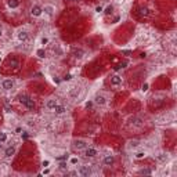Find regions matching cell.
Listing matches in <instances>:
<instances>
[{"label": "cell", "mask_w": 177, "mask_h": 177, "mask_svg": "<svg viewBox=\"0 0 177 177\" xmlns=\"http://www.w3.org/2000/svg\"><path fill=\"white\" fill-rule=\"evenodd\" d=\"M147 90H148V85H147V83H145V85L143 86V91H147Z\"/></svg>", "instance_id": "e575fe53"}, {"label": "cell", "mask_w": 177, "mask_h": 177, "mask_svg": "<svg viewBox=\"0 0 177 177\" xmlns=\"http://www.w3.org/2000/svg\"><path fill=\"white\" fill-rule=\"evenodd\" d=\"M37 56L40 57V58H44V57H46V53H44L43 50H37Z\"/></svg>", "instance_id": "83f0119b"}, {"label": "cell", "mask_w": 177, "mask_h": 177, "mask_svg": "<svg viewBox=\"0 0 177 177\" xmlns=\"http://www.w3.org/2000/svg\"><path fill=\"white\" fill-rule=\"evenodd\" d=\"M18 100H20L21 104L24 105L26 109H29V111H35V109H36V102H35V100H33L32 97H29L28 94H21V96L18 97Z\"/></svg>", "instance_id": "6da1fadb"}, {"label": "cell", "mask_w": 177, "mask_h": 177, "mask_svg": "<svg viewBox=\"0 0 177 177\" xmlns=\"http://www.w3.org/2000/svg\"><path fill=\"white\" fill-rule=\"evenodd\" d=\"M22 136H24V138H28V132H22Z\"/></svg>", "instance_id": "d590c367"}, {"label": "cell", "mask_w": 177, "mask_h": 177, "mask_svg": "<svg viewBox=\"0 0 177 177\" xmlns=\"http://www.w3.org/2000/svg\"><path fill=\"white\" fill-rule=\"evenodd\" d=\"M68 1H78V0H68Z\"/></svg>", "instance_id": "ab89813d"}, {"label": "cell", "mask_w": 177, "mask_h": 177, "mask_svg": "<svg viewBox=\"0 0 177 177\" xmlns=\"http://www.w3.org/2000/svg\"><path fill=\"white\" fill-rule=\"evenodd\" d=\"M113 162H115V157L113 155H105L104 159H102V163L105 166H112Z\"/></svg>", "instance_id": "8fae6325"}, {"label": "cell", "mask_w": 177, "mask_h": 177, "mask_svg": "<svg viewBox=\"0 0 177 177\" xmlns=\"http://www.w3.org/2000/svg\"><path fill=\"white\" fill-rule=\"evenodd\" d=\"M1 87L4 88V90H12V88L15 87V80L14 79H4L3 82H1Z\"/></svg>", "instance_id": "ba28073f"}, {"label": "cell", "mask_w": 177, "mask_h": 177, "mask_svg": "<svg viewBox=\"0 0 177 177\" xmlns=\"http://www.w3.org/2000/svg\"><path fill=\"white\" fill-rule=\"evenodd\" d=\"M145 155H147V154H145V152H143V151H140V152H137L136 155H134V157H136V159H144V158H145Z\"/></svg>", "instance_id": "d4e9b609"}, {"label": "cell", "mask_w": 177, "mask_h": 177, "mask_svg": "<svg viewBox=\"0 0 177 177\" xmlns=\"http://www.w3.org/2000/svg\"><path fill=\"white\" fill-rule=\"evenodd\" d=\"M121 85H122V78L119 75L111 76V86H121Z\"/></svg>", "instance_id": "4fadbf2b"}, {"label": "cell", "mask_w": 177, "mask_h": 177, "mask_svg": "<svg viewBox=\"0 0 177 177\" xmlns=\"http://www.w3.org/2000/svg\"><path fill=\"white\" fill-rule=\"evenodd\" d=\"M58 169L60 170H68V163H67V161H60V163H58Z\"/></svg>", "instance_id": "7402d4cb"}, {"label": "cell", "mask_w": 177, "mask_h": 177, "mask_svg": "<svg viewBox=\"0 0 177 177\" xmlns=\"http://www.w3.org/2000/svg\"><path fill=\"white\" fill-rule=\"evenodd\" d=\"M17 152V148L14 147V145H8L7 148L4 149V157L6 158H11L12 155H15Z\"/></svg>", "instance_id": "30bf717a"}, {"label": "cell", "mask_w": 177, "mask_h": 177, "mask_svg": "<svg viewBox=\"0 0 177 177\" xmlns=\"http://www.w3.org/2000/svg\"><path fill=\"white\" fill-rule=\"evenodd\" d=\"M67 159H68V154L64 155V157H58V158H57V161H58V162H60V161H67Z\"/></svg>", "instance_id": "f546056e"}, {"label": "cell", "mask_w": 177, "mask_h": 177, "mask_svg": "<svg viewBox=\"0 0 177 177\" xmlns=\"http://www.w3.org/2000/svg\"><path fill=\"white\" fill-rule=\"evenodd\" d=\"M69 163H71V165H78V163H79V159H78L76 157H72L69 159Z\"/></svg>", "instance_id": "484cf974"}, {"label": "cell", "mask_w": 177, "mask_h": 177, "mask_svg": "<svg viewBox=\"0 0 177 177\" xmlns=\"http://www.w3.org/2000/svg\"><path fill=\"white\" fill-rule=\"evenodd\" d=\"M87 143H86L85 140H75L72 143V148L76 149V151H83V149L87 147Z\"/></svg>", "instance_id": "5b68a950"}, {"label": "cell", "mask_w": 177, "mask_h": 177, "mask_svg": "<svg viewBox=\"0 0 177 177\" xmlns=\"http://www.w3.org/2000/svg\"><path fill=\"white\" fill-rule=\"evenodd\" d=\"M48 163H50L48 161H44V162H43V166H48Z\"/></svg>", "instance_id": "8d00e7d4"}, {"label": "cell", "mask_w": 177, "mask_h": 177, "mask_svg": "<svg viewBox=\"0 0 177 177\" xmlns=\"http://www.w3.org/2000/svg\"><path fill=\"white\" fill-rule=\"evenodd\" d=\"M57 104H58V102H57L56 98H50V100H47V102H46V108L50 109V111H53Z\"/></svg>", "instance_id": "9a60e30c"}, {"label": "cell", "mask_w": 177, "mask_h": 177, "mask_svg": "<svg viewBox=\"0 0 177 177\" xmlns=\"http://www.w3.org/2000/svg\"><path fill=\"white\" fill-rule=\"evenodd\" d=\"M29 32L28 31H25V29H21V31H18V33H17V39H18V42H22V43H25V42L29 40Z\"/></svg>", "instance_id": "8992f818"}, {"label": "cell", "mask_w": 177, "mask_h": 177, "mask_svg": "<svg viewBox=\"0 0 177 177\" xmlns=\"http://www.w3.org/2000/svg\"><path fill=\"white\" fill-rule=\"evenodd\" d=\"M93 102H94V104H97V105H100V107H102V105L107 104V97H105L104 94H96V97H94Z\"/></svg>", "instance_id": "9c48e42d"}, {"label": "cell", "mask_w": 177, "mask_h": 177, "mask_svg": "<svg viewBox=\"0 0 177 177\" xmlns=\"http://www.w3.org/2000/svg\"><path fill=\"white\" fill-rule=\"evenodd\" d=\"M0 62H1V60H0Z\"/></svg>", "instance_id": "b9f144b4"}, {"label": "cell", "mask_w": 177, "mask_h": 177, "mask_svg": "<svg viewBox=\"0 0 177 177\" xmlns=\"http://www.w3.org/2000/svg\"><path fill=\"white\" fill-rule=\"evenodd\" d=\"M85 107H86V108H93V101H88V102H86Z\"/></svg>", "instance_id": "1f68e13d"}, {"label": "cell", "mask_w": 177, "mask_h": 177, "mask_svg": "<svg viewBox=\"0 0 177 177\" xmlns=\"http://www.w3.org/2000/svg\"><path fill=\"white\" fill-rule=\"evenodd\" d=\"M71 79H72V75H71V73H68V75H65L64 80H71Z\"/></svg>", "instance_id": "d6a6232c"}, {"label": "cell", "mask_w": 177, "mask_h": 177, "mask_svg": "<svg viewBox=\"0 0 177 177\" xmlns=\"http://www.w3.org/2000/svg\"><path fill=\"white\" fill-rule=\"evenodd\" d=\"M97 155H98V151H97L94 147H86L85 149H83V157L85 158H96Z\"/></svg>", "instance_id": "7a4b0ae2"}, {"label": "cell", "mask_w": 177, "mask_h": 177, "mask_svg": "<svg viewBox=\"0 0 177 177\" xmlns=\"http://www.w3.org/2000/svg\"><path fill=\"white\" fill-rule=\"evenodd\" d=\"M155 158H157L158 162H166L167 159H169V155H167L166 152H161V154H158Z\"/></svg>", "instance_id": "2e32d148"}, {"label": "cell", "mask_w": 177, "mask_h": 177, "mask_svg": "<svg viewBox=\"0 0 177 177\" xmlns=\"http://www.w3.org/2000/svg\"><path fill=\"white\" fill-rule=\"evenodd\" d=\"M67 176H78V170H72V172H67Z\"/></svg>", "instance_id": "f1b7e54d"}, {"label": "cell", "mask_w": 177, "mask_h": 177, "mask_svg": "<svg viewBox=\"0 0 177 177\" xmlns=\"http://www.w3.org/2000/svg\"><path fill=\"white\" fill-rule=\"evenodd\" d=\"M48 173H50V170H48V169H46V170L43 172V174H48Z\"/></svg>", "instance_id": "74e56055"}, {"label": "cell", "mask_w": 177, "mask_h": 177, "mask_svg": "<svg viewBox=\"0 0 177 177\" xmlns=\"http://www.w3.org/2000/svg\"><path fill=\"white\" fill-rule=\"evenodd\" d=\"M140 141L138 140H132V141H129V144H127V147H129L130 149H134V148H137V147H140Z\"/></svg>", "instance_id": "ac0fdd59"}, {"label": "cell", "mask_w": 177, "mask_h": 177, "mask_svg": "<svg viewBox=\"0 0 177 177\" xmlns=\"http://www.w3.org/2000/svg\"><path fill=\"white\" fill-rule=\"evenodd\" d=\"M48 43V39L47 37H43V39H42V44H47Z\"/></svg>", "instance_id": "836d02e7"}, {"label": "cell", "mask_w": 177, "mask_h": 177, "mask_svg": "<svg viewBox=\"0 0 177 177\" xmlns=\"http://www.w3.org/2000/svg\"><path fill=\"white\" fill-rule=\"evenodd\" d=\"M1 35H3V33H1V28H0V37H1Z\"/></svg>", "instance_id": "f35d334b"}, {"label": "cell", "mask_w": 177, "mask_h": 177, "mask_svg": "<svg viewBox=\"0 0 177 177\" xmlns=\"http://www.w3.org/2000/svg\"><path fill=\"white\" fill-rule=\"evenodd\" d=\"M138 174H143V176H151V174H152V170L148 169V167H144V169L138 170Z\"/></svg>", "instance_id": "d6986e66"}, {"label": "cell", "mask_w": 177, "mask_h": 177, "mask_svg": "<svg viewBox=\"0 0 177 177\" xmlns=\"http://www.w3.org/2000/svg\"><path fill=\"white\" fill-rule=\"evenodd\" d=\"M31 15H32L33 18H39V17L43 15L42 6H39V4H33L32 7H31Z\"/></svg>", "instance_id": "277c9868"}, {"label": "cell", "mask_w": 177, "mask_h": 177, "mask_svg": "<svg viewBox=\"0 0 177 177\" xmlns=\"http://www.w3.org/2000/svg\"><path fill=\"white\" fill-rule=\"evenodd\" d=\"M0 141H1V143H6V141H7V134H6V133L0 132Z\"/></svg>", "instance_id": "4316f807"}, {"label": "cell", "mask_w": 177, "mask_h": 177, "mask_svg": "<svg viewBox=\"0 0 177 177\" xmlns=\"http://www.w3.org/2000/svg\"><path fill=\"white\" fill-rule=\"evenodd\" d=\"M54 112H56V115H64L65 112H67V108H65L64 105L61 104H57L56 107H54V109H53Z\"/></svg>", "instance_id": "7c38bea8"}, {"label": "cell", "mask_w": 177, "mask_h": 177, "mask_svg": "<svg viewBox=\"0 0 177 177\" xmlns=\"http://www.w3.org/2000/svg\"><path fill=\"white\" fill-rule=\"evenodd\" d=\"M78 174H79V176H83V177H88V176H91L93 174V170H91L90 166L83 165L78 169Z\"/></svg>", "instance_id": "3957f363"}, {"label": "cell", "mask_w": 177, "mask_h": 177, "mask_svg": "<svg viewBox=\"0 0 177 177\" xmlns=\"http://www.w3.org/2000/svg\"><path fill=\"white\" fill-rule=\"evenodd\" d=\"M102 10H104L102 6H97V7H96V12H102Z\"/></svg>", "instance_id": "4dcf8cb0"}, {"label": "cell", "mask_w": 177, "mask_h": 177, "mask_svg": "<svg viewBox=\"0 0 177 177\" xmlns=\"http://www.w3.org/2000/svg\"><path fill=\"white\" fill-rule=\"evenodd\" d=\"M73 54H75V57H76V58H82V57H83V54H85V51H83L82 48H75V50H73Z\"/></svg>", "instance_id": "ffe728a7"}, {"label": "cell", "mask_w": 177, "mask_h": 177, "mask_svg": "<svg viewBox=\"0 0 177 177\" xmlns=\"http://www.w3.org/2000/svg\"><path fill=\"white\" fill-rule=\"evenodd\" d=\"M42 10H43L44 15H47V17H53L54 12H56V7L53 4H44L43 7H42Z\"/></svg>", "instance_id": "52a82bcc"}, {"label": "cell", "mask_w": 177, "mask_h": 177, "mask_svg": "<svg viewBox=\"0 0 177 177\" xmlns=\"http://www.w3.org/2000/svg\"><path fill=\"white\" fill-rule=\"evenodd\" d=\"M143 123H144V121L138 116H134L130 119V125L132 126H143Z\"/></svg>", "instance_id": "5bb4252c"}, {"label": "cell", "mask_w": 177, "mask_h": 177, "mask_svg": "<svg viewBox=\"0 0 177 177\" xmlns=\"http://www.w3.org/2000/svg\"><path fill=\"white\" fill-rule=\"evenodd\" d=\"M10 65H11L12 68H18V67H20V61L15 60V58H11V60H10Z\"/></svg>", "instance_id": "603a6c76"}, {"label": "cell", "mask_w": 177, "mask_h": 177, "mask_svg": "<svg viewBox=\"0 0 177 177\" xmlns=\"http://www.w3.org/2000/svg\"><path fill=\"white\" fill-rule=\"evenodd\" d=\"M149 12H148V8H145V7H141L140 8V15H143V17H147Z\"/></svg>", "instance_id": "cb8c5ba5"}, {"label": "cell", "mask_w": 177, "mask_h": 177, "mask_svg": "<svg viewBox=\"0 0 177 177\" xmlns=\"http://www.w3.org/2000/svg\"><path fill=\"white\" fill-rule=\"evenodd\" d=\"M1 144H3V143H1V141H0V148H1Z\"/></svg>", "instance_id": "60d3db41"}, {"label": "cell", "mask_w": 177, "mask_h": 177, "mask_svg": "<svg viewBox=\"0 0 177 177\" xmlns=\"http://www.w3.org/2000/svg\"><path fill=\"white\" fill-rule=\"evenodd\" d=\"M7 4H8V7L11 8V10H15V8L20 7V0H8Z\"/></svg>", "instance_id": "e0dca14e"}, {"label": "cell", "mask_w": 177, "mask_h": 177, "mask_svg": "<svg viewBox=\"0 0 177 177\" xmlns=\"http://www.w3.org/2000/svg\"><path fill=\"white\" fill-rule=\"evenodd\" d=\"M102 12H104L105 15H111L113 12V6H107V7L102 10Z\"/></svg>", "instance_id": "44dd1931"}]
</instances>
